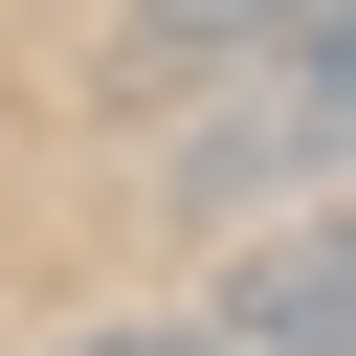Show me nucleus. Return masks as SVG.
<instances>
[{"mask_svg": "<svg viewBox=\"0 0 356 356\" xmlns=\"http://www.w3.org/2000/svg\"><path fill=\"white\" fill-rule=\"evenodd\" d=\"M267 111H289V156H334V178H356V0H312V22L267 44Z\"/></svg>", "mask_w": 356, "mask_h": 356, "instance_id": "2", "label": "nucleus"}, {"mask_svg": "<svg viewBox=\"0 0 356 356\" xmlns=\"http://www.w3.org/2000/svg\"><path fill=\"white\" fill-rule=\"evenodd\" d=\"M22 356H245L222 312H134V334H22Z\"/></svg>", "mask_w": 356, "mask_h": 356, "instance_id": "3", "label": "nucleus"}, {"mask_svg": "<svg viewBox=\"0 0 356 356\" xmlns=\"http://www.w3.org/2000/svg\"><path fill=\"white\" fill-rule=\"evenodd\" d=\"M200 312H222L245 356H356V178H334L312 222H267V245H245Z\"/></svg>", "mask_w": 356, "mask_h": 356, "instance_id": "1", "label": "nucleus"}]
</instances>
